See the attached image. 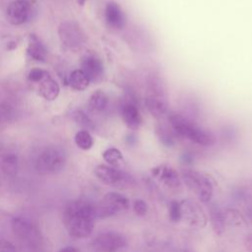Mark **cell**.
I'll use <instances>...</instances> for the list:
<instances>
[{"instance_id": "4316f807", "label": "cell", "mask_w": 252, "mask_h": 252, "mask_svg": "<svg viewBox=\"0 0 252 252\" xmlns=\"http://www.w3.org/2000/svg\"><path fill=\"white\" fill-rule=\"evenodd\" d=\"M74 119L80 126L85 128V130H87V131L93 130L94 128V122L92 121V119L81 110H78L75 112Z\"/></svg>"}, {"instance_id": "6da1fadb", "label": "cell", "mask_w": 252, "mask_h": 252, "mask_svg": "<svg viewBox=\"0 0 252 252\" xmlns=\"http://www.w3.org/2000/svg\"><path fill=\"white\" fill-rule=\"evenodd\" d=\"M95 219L94 205L83 199L69 202L63 211V224L69 235L76 238L90 236Z\"/></svg>"}, {"instance_id": "9a60e30c", "label": "cell", "mask_w": 252, "mask_h": 252, "mask_svg": "<svg viewBox=\"0 0 252 252\" xmlns=\"http://www.w3.org/2000/svg\"><path fill=\"white\" fill-rule=\"evenodd\" d=\"M120 114L125 125L131 130H138L143 124L140 110L132 100L126 101L121 105Z\"/></svg>"}, {"instance_id": "d6a6232c", "label": "cell", "mask_w": 252, "mask_h": 252, "mask_svg": "<svg viewBox=\"0 0 252 252\" xmlns=\"http://www.w3.org/2000/svg\"><path fill=\"white\" fill-rule=\"evenodd\" d=\"M185 252H189V251H185Z\"/></svg>"}, {"instance_id": "2e32d148", "label": "cell", "mask_w": 252, "mask_h": 252, "mask_svg": "<svg viewBox=\"0 0 252 252\" xmlns=\"http://www.w3.org/2000/svg\"><path fill=\"white\" fill-rule=\"evenodd\" d=\"M152 172L155 177L169 188H178L181 184V177L177 171L169 165H158L152 169Z\"/></svg>"}, {"instance_id": "484cf974", "label": "cell", "mask_w": 252, "mask_h": 252, "mask_svg": "<svg viewBox=\"0 0 252 252\" xmlns=\"http://www.w3.org/2000/svg\"><path fill=\"white\" fill-rule=\"evenodd\" d=\"M168 217L172 222H178L181 220V202L173 200L169 203L168 207Z\"/></svg>"}, {"instance_id": "ba28073f", "label": "cell", "mask_w": 252, "mask_h": 252, "mask_svg": "<svg viewBox=\"0 0 252 252\" xmlns=\"http://www.w3.org/2000/svg\"><path fill=\"white\" fill-rule=\"evenodd\" d=\"M94 172L96 178L100 180L103 184L115 188L125 189L131 186L133 183L132 177L127 172L120 170L115 166L98 164L95 166Z\"/></svg>"}, {"instance_id": "d4e9b609", "label": "cell", "mask_w": 252, "mask_h": 252, "mask_svg": "<svg viewBox=\"0 0 252 252\" xmlns=\"http://www.w3.org/2000/svg\"><path fill=\"white\" fill-rule=\"evenodd\" d=\"M102 158L106 161L108 165L111 166H117L120 161L123 159V156L121 152L116 148H108L102 153Z\"/></svg>"}, {"instance_id": "52a82bcc", "label": "cell", "mask_w": 252, "mask_h": 252, "mask_svg": "<svg viewBox=\"0 0 252 252\" xmlns=\"http://www.w3.org/2000/svg\"><path fill=\"white\" fill-rule=\"evenodd\" d=\"M12 231L17 238L31 247L41 244V234L36 224L25 217H15L11 220Z\"/></svg>"}, {"instance_id": "7402d4cb", "label": "cell", "mask_w": 252, "mask_h": 252, "mask_svg": "<svg viewBox=\"0 0 252 252\" xmlns=\"http://www.w3.org/2000/svg\"><path fill=\"white\" fill-rule=\"evenodd\" d=\"M90 83V79L81 69L74 70L69 77V84L71 88L76 91L86 90Z\"/></svg>"}, {"instance_id": "7c38bea8", "label": "cell", "mask_w": 252, "mask_h": 252, "mask_svg": "<svg viewBox=\"0 0 252 252\" xmlns=\"http://www.w3.org/2000/svg\"><path fill=\"white\" fill-rule=\"evenodd\" d=\"M182 218L189 225L204 227L207 224V216L203 209L194 201L181 202Z\"/></svg>"}, {"instance_id": "f546056e", "label": "cell", "mask_w": 252, "mask_h": 252, "mask_svg": "<svg viewBox=\"0 0 252 252\" xmlns=\"http://www.w3.org/2000/svg\"><path fill=\"white\" fill-rule=\"evenodd\" d=\"M0 252H16V248L12 242L0 238Z\"/></svg>"}, {"instance_id": "5bb4252c", "label": "cell", "mask_w": 252, "mask_h": 252, "mask_svg": "<svg viewBox=\"0 0 252 252\" xmlns=\"http://www.w3.org/2000/svg\"><path fill=\"white\" fill-rule=\"evenodd\" d=\"M104 19L106 24L114 30H122L127 24V17L123 9L114 1L106 3L104 8Z\"/></svg>"}, {"instance_id": "3957f363", "label": "cell", "mask_w": 252, "mask_h": 252, "mask_svg": "<svg viewBox=\"0 0 252 252\" xmlns=\"http://www.w3.org/2000/svg\"><path fill=\"white\" fill-rule=\"evenodd\" d=\"M146 96L145 105L150 114L157 120L166 117L168 111V103L166 99L165 87L160 77L152 73L149 74L146 81Z\"/></svg>"}, {"instance_id": "7a4b0ae2", "label": "cell", "mask_w": 252, "mask_h": 252, "mask_svg": "<svg viewBox=\"0 0 252 252\" xmlns=\"http://www.w3.org/2000/svg\"><path fill=\"white\" fill-rule=\"evenodd\" d=\"M166 119L177 137L185 138L204 147L215 144V137L209 130L196 125L185 115L176 111H169L166 115Z\"/></svg>"}, {"instance_id": "277c9868", "label": "cell", "mask_w": 252, "mask_h": 252, "mask_svg": "<svg viewBox=\"0 0 252 252\" xmlns=\"http://www.w3.org/2000/svg\"><path fill=\"white\" fill-rule=\"evenodd\" d=\"M181 181L198 197L202 203H209L213 197L214 187L209 176L194 169H183Z\"/></svg>"}, {"instance_id": "8fae6325", "label": "cell", "mask_w": 252, "mask_h": 252, "mask_svg": "<svg viewBox=\"0 0 252 252\" xmlns=\"http://www.w3.org/2000/svg\"><path fill=\"white\" fill-rule=\"evenodd\" d=\"M82 71L88 76L90 82L98 83L102 80L104 74L103 63L97 54L94 52L86 53L81 61Z\"/></svg>"}, {"instance_id": "44dd1931", "label": "cell", "mask_w": 252, "mask_h": 252, "mask_svg": "<svg viewBox=\"0 0 252 252\" xmlns=\"http://www.w3.org/2000/svg\"><path fill=\"white\" fill-rule=\"evenodd\" d=\"M108 104H109L108 95L100 90H97L94 93H93L89 98V107L92 111H94V112L104 111L107 108Z\"/></svg>"}, {"instance_id": "9c48e42d", "label": "cell", "mask_w": 252, "mask_h": 252, "mask_svg": "<svg viewBox=\"0 0 252 252\" xmlns=\"http://www.w3.org/2000/svg\"><path fill=\"white\" fill-rule=\"evenodd\" d=\"M61 42L70 49H78L86 41V33L75 21H66L59 27Z\"/></svg>"}, {"instance_id": "d6986e66", "label": "cell", "mask_w": 252, "mask_h": 252, "mask_svg": "<svg viewBox=\"0 0 252 252\" xmlns=\"http://www.w3.org/2000/svg\"><path fill=\"white\" fill-rule=\"evenodd\" d=\"M27 51L28 54L36 61H44L47 55V50L45 46L34 34H31L29 36Z\"/></svg>"}, {"instance_id": "4dcf8cb0", "label": "cell", "mask_w": 252, "mask_h": 252, "mask_svg": "<svg viewBox=\"0 0 252 252\" xmlns=\"http://www.w3.org/2000/svg\"><path fill=\"white\" fill-rule=\"evenodd\" d=\"M244 247L247 252H252V235H247L244 239Z\"/></svg>"}, {"instance_id": "ffe728a7", "label": "cell", "mask_w": 252, "mask_h": 252, "mask_svg": "<svg viewBox=\"0 0 252 252\" xmlns=\"http://www.w3.org/2000/svg\"><path fill=\"white\" fill-rule=\"evenodd\" d=\"M60 92L58 83L50 77H45L39 85V94L46 100H54Z\"/></svg>"}, {"instance_id": "e0dca14e", "label": "cell", "mask_w": 252, "mask_h": 252, "mask_svg": "<svg viewBox=\"0 0 252 252\" xmlns=\"http://www.w3.org/2000/svg\"><path fill=\"white\" fill-rule=\"evenodd\" d=\"M155 128L156 134L158 137L161 144H163L165 147H172L174 145L175 138H177V135L171 128L167 119L166 121L164 120V118L158 120Z\"/></svg>"}, {"instance_id": "30bf717a", "label": "cell", "mask_w": 252, "mask_h": 252, "mask_svg": "<svg viewBox=\"0 0 252 252\" xmlns=\"http://www.w3.org/2000/svg\"><path fill=\"white\" fill-rule=\"evenodd\" d=\"M126 245V237L116 231L100 233L93 241V247L95 252H117Z\"/></svg>"}, {"instance_id": "ac0fdd59", "label": "cell", "mask_w": 252, "mask_h": 252, "mask_svg": "<svg viewBox=\"0 0 252 252\" xmlns=\"http://www.w3.org/2000/svg\"><path fill=\"white\" fill-rule=\"evenodd\" d=\"M209 215H210V221L214 231L219 235L222 234L226 225L224 211H222L216 204H212L209 208Z\"/></svg>"}, {"instance_id": "f1b7e54d", "label": "cell", "mask_w": 252, "mask_h": 252, "mask_svg": "<svg viewBox=\"0 0 252 252\" xmlns=\"http://www.w3.org/2000/svg\"><path fill=\"white\" fill-rule=\"evenodd\" d=\"M45 77V72L40 68H33L29 73V79L32 82H41Z\"/></svg>"}, {"instance_id": "603a6c76", "label": "cell", "mask_w": 252, "mask_h": 252, "mask_svg": "<svg viewBox=\"0 0 252 252\" xmlns=\"http://www.w3.org/2000/svg\"><path fill=\"white\" fill-rule=\"evenodd\" d=\"M0 170L9 177L16 176L18 172V159L15 155H7L0 161Z\"/></svg>"}, {"instance_id": "5b68a950", "label": "cell", "mask_w": 252, "mask_h": 252, "mask_svg": "<svg viewBox=\"0 0 252 252\" xmlns=\"http://www.w3.org/2000/svg\"><path fill=\"white\" fill-rule=\"evenodd\" d=\"M130 202L128 198L118 192H108L94 205L96 219H107L128 210Z\"/></svg>"}, {"instance_id": "83f0119b", "label": "cell", "mask_w": 252, "mask_h": 252, "mask_svg": "<svg viewBox=\"0 0 252 252\" xmlns=\"http://www.w3.org/2000/svg\"><path fill=\"white\" fill-rule=\"evenodd\" d=\"M133 211L137 216L143 217L147 214L148 212V205L144 200L137 199L133 203Z\"/></svg>"}, {"instance_id": "4fadbf2b", "label": "cell", "mask_w": 252, "mask_h": 252, "mask_svg": "<svg viewBox=\"0 0 252 252\" xmlns=\"http://www.w3.org/2000/svg\"><path fill=\"white\" fill-rule=\"evenodd\" d=\"M30 3L26 0H16L9 4L6 10L7 21L14 25L19 26L27 22L30 16Z\"/></svg>"}, {"instance_id": "1f68e13d", "label": "cell", "mask_w": 252, "mask_h": 252, "mask_svg": "<svg viewBox=\"0 0 252 252\" xmlns=\"http://www.w3.org/2000/svg\"><path fill=\"white\" fill-rule=\"evenodd\" d=\"M58 252H80V251L73 246H66V247L61 248Z\"/></svg>"}, {"instance_id": "8992f818", "label": "cell", "mask_w": 252, "mask_h": 252, "mask_svg": "<svg viewBox=\"0 0 252 252\" xmlns=\"http://www.w3.org/2000/svg\"><path fill=\"white\" fill-rule=\"evenodd\" d=\"M66 164L65 153L57 147L45 148L35 160V168L39 173L51 174L61 171Z\"/></svg>"}, {"instance_id": "cb8c5ba5", "label": "cell", "mask_w": 252, "mask_h": 252, "mask_svg": "<svg viewBox=\"0 0 252 252\" xmlns=\"http://www.w3.org/2000/svg\"><path fill=\"white\" fill-rule=\"evenodd\" d=\"M75 143L81 150L88 151L93 147L94 140L89 131L81 130L75 135Z\"/></svg>"}]
</instances>
